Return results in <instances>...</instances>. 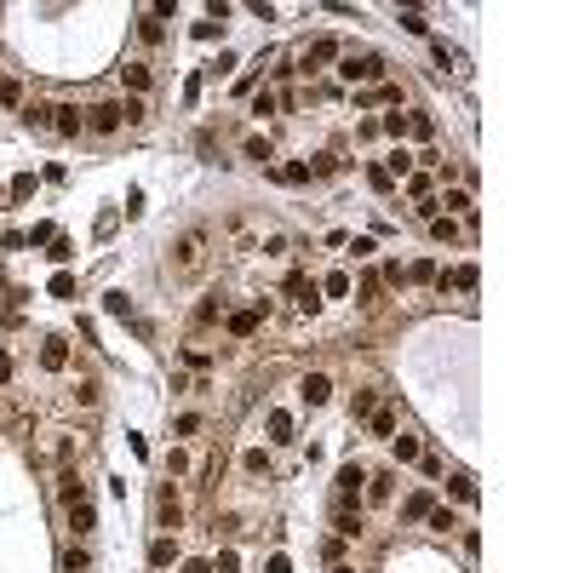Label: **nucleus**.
I'll return each instance as SVG.
<instances>
[{
    "label": "nucleus",
    "mask_w": 573,
    "mask_h": 573,
    "mask_svg": "<svg viewBox=\"0 0 573 573\" xmlns=\"http://www.w3.org/2000/svg\"><path fill=\"white\" fill-rule=\"evenodd\" d=\"M58 499H63V511H69V533L86 539L92 522H98V511H92V499H86V487H81V476H75V470L58 476Z\"/></svg>",
    "instance_id": "nucleus-1"
},
{
    "label": "nucleus",
    "mask_w": 573,
    "mask_h": 573,
    "mask_svg": "<svg viewBox=\"0 0 573 573\" xmlns=\"http://www.w3.org/2000/svg\"><path fill=\"white\" fill-rule=\"evenodd\" d=\"M23 126H29V132L75 138V132H81V115H75V109H63V103H29V109H23Z\"/></svg>",
    "instance_id": "nucleus-2"
},
{
    "label": "nucleus",
    "mask_w": 573,
    "mask_h": 573,
    "mask_svg": "<svg viewBox=\"0 0 573 573\" xmlns=\"http://www.w3.org/2000/svg\"><path fill=\"white\" fill-rule=\"evenodd\" d=\"M121 121H126V126H138V121H143V103H98V109L86 115L92 132H115Z\"/></svg>",
    "instance_id": "nucleus-3"
},
{
    "label": "nucleus",
    "mask_w": 573,
    "mask_h": 573,
    "mask_svg": "<svg viewBox=\"0 0 573 573\" xmlns=\"http://www.w3.org/2000/svg\"><path fill=\"white\" fill-rule=\"evenodd\" d=\"M339 75H344V81L350 86H367V81H378V75H385V58H378V52H350V58H339Z\"/></svg>",
    "instance_id": "nucleus-4"
},
{
    "label": "nucleus",
    "mask_w": 573,
    "mask_h": 573,
    "mask_svg": "<svg viewBox=\"0 0 573 573\" xmlns=\"http://www.w3.org/2000/svg\"><path fill=\"white\" fill-rule=\"evenodd\" d=\"M172 252H178V269H184V276H195V269L206 264V230L178 235V241H172Z\"/></svg>",
    "instance_id": "nucleus-5"
},
{
    "label": "nucleus",
    "mask_w": 573,
    "mask_h": 573,
    "mask_svg": "<svg viewBox=\"0 0 573 573\" xmlns=\"http://www.w3.org/2000/svg\"><path fill=\"white\" fill-rule=\"evenodd\" d=\"M361 482H367V470H361V465H344L339 470V487H332V493H339V511H350V499L361 493Z\"/></svg>",
    "instance_id": "nucleus-6"
},
{
    "label": "nucleus",
    "mask_w": 573,
    "mask_h": 573,
    "mask_svg": "<svg viewBox=\"0 0 573 573\" xmlns=\"http://www.w3.org/2000/svg\"><path fill=\"white\" fill-rule=\"evenodd\" d=\"M286 298H293L298 310H315V304H321V293H315L310 276H286Z\"/></svg>",
    "instance_id": "nucleus-7"
},
{
    "label": "nucleus",
    "mask_w": 573,
    "mask_h": 573,
    "mask_svg": "<svg viewBox=\"0 0 573 573\" xmlns=\"http://www.w3.org/2000/svg\"><path fill=\"white\" fill-rule=\"evenodd\" d=\"M155 522H161L167 533L178 528V493H172V487H155Z\"/></svg>",
    "instance_id": "nucleus-8"
},
{
    "label": "nucleus",
    "mask_w": 573,
    "mask_h": 573,
    "mask_svg": "<svg viewBox=\"0 0 573 573\" xmlns=\"http://www.w3.org/2000/svg\"><path fill=\"white\" fill-rule=\"evenodd\" d=\"M40 367L46 373H63V367H69V344H63V339H46L40 344Z\"/></svg>",
    "instance_id": "nucleus-9"
},
{
    "label": "nucleus",
    "mask_w": 573,
    "mask_h": 573,
    "mask_svg": "<svg viewBox=\"0 0 573 573\" xmlns=\"http://www.w3.org/2000/svg\"><path fill=\"white\" fill-rule=\"evenodd\" d=\"M258 321H264V304H258V310H235V315H230V332H235V339H252Z\"/></svg>",
    "instance_id": "nucleus-10"
},
{
    "label": "nucleus",
    "mask_w": 573,
    "mask_h": 573,
    "mask_svg": "<svg viewBox=\"0 0 573 573\" xmlns=\"http://www.w3.org/2000/svg\"><path fill=\"white\" fill-rule=\"evenodd\" d=\"M298 390H304V402H310V407H321L327 395H332V378H327V373H310V378H304Z\"/></svg>",
    "instance_id": "nucleus-11"
},
{
    "label": "nucleus",
    "mask_w": 573,
    "mask_h": 573,
    "mask_svg": "<svg viewBox=\"0 0 573 573\" xmlns=\"http://www.w3.org/2000/svg\"><path fill=\"white\" fill-rule=\"evenodd\" d=\"M332 58H339V40H327V35H321V40L304 52V69H315V63H332Z\"/></svg>",
    "instance_id": "nucleus-12"
},
{
    "label": "nucleus",
    "mask_w": 573,
    "mask_h": 573,
    "mask_svg": "<svg viewBox=\"0 0 573 573\" xmlns=\"http://www.w3.org/2000/svg\"><path fill=\"white\" fill-rule=\"evenodd\" d=\"M63 573H92V556H86V545H69V550H63Z\"/></svg>",
    "instance_id": "nucleus-13"
},
{
    "label": "nucleus",
    "mask_w": 573,
    "mask_h": 573,
    "mask_svg": "<svg viewBox=\"0 0 573 573\" xmlns=\"http://www.w3.org/2000/svg\"><path fill=\"white\" fill-rule=\"evenodd\" d=\"M149 562L155 568H172V562H178V545H172V539H155V545H149Z\"/></svg>",
    "instance_id": "nucleus-14"
},
{
    "label": "nucleus",
    "mask_w": 573,
    "mask_h": 573,
    "mask_svg": "<svg viewBox=\"0 0 573 573\" xmlns=\"http://www.w3.org/2000/svg\"><path fill=\"white\" fill-rule=\"evenodd\" d=\"M276 178L298 189V184H310V167H304V161H286V167H276Z\"/></svg>",
    "instance_id": "nucleus-15"
},
{
    "label": "nucleus",
    "mask_w": 573,
    "mask_h": 573,
    "mask_svg": "<svg viewBox=\"0 0 573 573\" xmlns=\"http://www.w3.org/2000/svg\"><path fill=\"white\" fill-rule=\"evenodd\" d=\"M46 247H52V252H46V258H52V264H69V258H75V241H69V235H52V241H46Z\"/></svg>",
    "instance_id": "nucleus-16"
},
{
    "label": "nucleus",
    "mask_w": 573,
    "mask_h": 573,
    "mask_svg": "<svg viewBox=\"0 0 573 573\" xmlns=\"http://www.w3.org/2000/svg\"><path fill=\"white\" fill-rule=\"evenodd\" d=\"M269 441H293V419L286 413H269Z\"/></svg>",
    "instance_id": "nucleus-17"
},
{
    "label": "nucleus",
    "mask_w": 573,
    "mask_h": 573,
    "mask_svg": "<svg viewBox=\"0 0 573 573\" xmlns=\"http://www.w3.org/2000/svg\"><path fill=\"white\" fill-rule=\"evenodd\" d=\"M121 81L132 86V92H143V86H149V69H143V63H126V69H121Z\"/></svg>",
    "instance_id": "nucleus-18"
},
{
    "label": "nucleus",
    "mask_w": 573,
    "mask_h": 573,
    "mask_svg": "<svg viewBox=\"0 0 573 573\" xmlns=\"http://www.w3.org/2000/svg\"><path fill=\"white\" fill-rule=\"evenodd\" d=\"M103 310H109V315H121V321H132V298H126V293H109V298H103Z\"/></svg>",
    "instance_id": "nucleus-19"
},
{
    "label": "nucleus",
    "mask_w": 573,
    "mask_h": 573,
    "mask_svg": "<svg viewBox=\"0 0 573 573\" xmlns=\"http://www.w3.org/2000/svg\"><path fill=\"white\" fill-rule=\"evenodd\" d=\"M430 511H436V504H430V493H413V499H407V522H424Z\"/></svg>",
    "instance_id": "nucleus-20"
},
{
    "label": "nucleus",
    "mask_w": 573,
    "mask_h": 573,
    "mask_svg": "<svg viewBox=\"0 0 573 573\" xmlns=\"http://www.w3.org/2000/svg\"><path fill=\"white\" fill-rule=\"evenodd\" d=\"M138 35H143V40H149V46H155V40H161V35H167V29H161V18H155V12H143V23H138Z\"/></svg>",
    "instance_id": "nucleus-21"
},
{
    "label": "nucleus",
    "mask_w": 573,
    "mask_h": 573,
    "mask_svg": "<svg viewBox=\"0 0 573 573\" xmlns=\"http://www.w3.org/2000/svg\"><path fill=\"white\" fill-rule=\"evenodd\" d=\"M35 195V172H18V178H12V201H29Z\"/></svg>",
    "instance_id": "nucleus-22"
},
{
    "label": "nucleus",
    "mask_w": 573,
    "mask_h": 573,
    "mask_svg": "<svg viewBox=\"0 0 573 573\" xmlns=\"http://www.w3.org/2000/svg\"><path fill=\"white\" fill-rule=\"evenodd\" d=\"M430 235H436V241H453V235H459V224H453V218H441V212H436V218H430Z\"/></svg>",
    "instance_id": "nucleus-23"
},
{
    "label": "nucleus",
    "mask_w": 573,
    "mask_h": 573,
    "mask_svg": "<svg viewBox=\"0 0 573 573\" xmlns=\"http://www.w3.org/2000/svg\"><path fill=\"white\" fill-rule=\"evenodd\" d=\"M390 448H395L402 465H407V459H419V441H413V436H390Z\"/></svg>",
    "instance_id": "nucleus-24"
},
{
    "label": "nucleus",
    "mask_w": 573,
    "mask_h": 573,
    "mask_svg": "<svg viewBox=\"0 0 573 573\" xmlns=\"http://www.w3.org/2000/svg\"><path fill=\"white\" fill-rule=\"evenodd\" d=\"M46 293H52V298H75L81 286H75V276H52V286H46Z\"/></svg>",
    "instance_id": "nucleus-25"
},
{
    "label": "nucleus",
    "mask_w": 573,
    "mask_h": 573,
    "mask_svg": "<svg viewBox=\"0 0 573 573\" xmlns=\"http://www.w3.org/2000/svg\"><path fill=\"white\" fill-rule=\"evenodd\" d=\"M407 132L413 138H436V121H430V115H407Z\"/></svg>",
    "instance_id": "nucleus-26"
},
{
    "label": "nucleus",
    "mask_w": 573,
    "mask_h": 573,
    "mask_svg": "<svg viewBox=\"0 0 573 573\" xmlns=\"http://www.w3.org/2000/svg\"><path fill=\"white\" fill-rule=\"evenodd\" d=\"M321 286H327V298H344V293H350V276H344V269H332Z\"/></svg>",
    "instance_id": "nucleus-27"
},
{
    "label": "nucleus",
    "mask_w": 573,
    "mask_h": 573,
    "mask_svg": "<svg viewBox=\"0 0 573 573\" xmlns=\"http://www.w3.org/2000/svg\"><path fill=\"white\" fill-rule=\"evenodd\" d=\"M327 172H339V155H315L310 161V178H327Z\"/></svg>",
    "instance_id": "nucleus-28"
},
{
    "label": "nucleus",
    "mask_w": 573,
    "mask_h": 573,
    "mask_svg": "<svg viewBox=\"0 0 573 573\" xmlns=\"http://www.w3.org/2000/svg\"><path fill=\"white\" fill-rule=\"evenodd\" d=\"M247 161H258V167L269 161V138H247Z\"/></svg>",
    "instance_id": "nucleus-29"
},
{
    "label": "nucleus",
    "mask_w": 573,
    "mask_h": 573,
    "mask_svg": "<svg viewBox=\"0 0 573 573\" xmlns=\"http://www.w3.org/2000/svg\"><path fill=\"white\" fill-rule=\"evenodd\" d=\"M436 206H448V212H470V195H465V189H448V201H436Z\"/></svg>",
    "instance_id": "nucleus-30"
},
{
    "label": "nucleus",
    "mask_w": 573,
    "mask_h": 573,
    "mask_svg": "<svg viewBox=\"0 0 573 573\" xmlns=\"http://www.w3.org/2000/svg\"><path fill=\"white\" fill-rule=\"evenodd\" d=\"M350 413H356V419H373V413H378V402H373V390H361V395H356V407H350Z\"/></svg>",
    "instance_id": "nucleus-31"
},
{
    "label": "nucleus",
    "mask_w": 573,
    "mask_h": 573,
    "mask_svg": "<svg viewBox=\"0 0 573 573\" xmlns=\"http://www.w3.org/2000/svg\"><path fill=\"white\" fill-rule=\"evenodd\" d=\"M402 29H407V35H424L430 23H424V12H413V6H407V12H402Z\"/></svg>",
    "instance_id": "nucleus-32"
},
{
    "label": "nucleus",
    "mask_w": 573,
    "mask_h": 573,
    "mask_svg": "<svg viewBox=\"0 0 573 573\" xmlns=\"http://www.w3.org/2000/svg\"><path fill=\"white\" fill-rule=\"evenodd\" d=\"M453 499H465V504H476V482H470V476H453Z\"/></svg>",
    "instance_id": "nucleus-33"
},
{
    "label": "nucleus",
    "mask_w": 573,
    "mask_h": 573,
    "mask_svg": "<svg viewBox=\"0 0 573 573\" xmlns=\"http://www.w3.org/2000/svg\"><path fill=\"white\" fill-rule=\"evenodd\" d=\"M407 167H413V155H407V149H395L390 161H385V172H390V178H395V172H402V178H407Z\"/></svg>",
    "instance_id": "nucleus-34"
},
{
    "label": "nucleus",
    "mask_w": 573,
    "mask_h": 573,
    "mask_svg": "<svg viewBox=\"0 0 573 573\" xmlns=\"http://www.w3.org/2000/svg\"><path fill=\"white\" fill-rule=\"evenodd\" d=\"M218 35H224V23H218V18H206V23H195V40H218Z\"/></svg>",
    "instance_id": "nucleus-35"
},
{
    "label": "nucleus",
    "mask_w": 573,
    "mask_h": 573,
    "mask_svg": "<svg viewBox=\"0 0 573 573\" xmlns=\"http://www.w3.org/2000/svg\"><path fill=\"white\" fill-rule=\"evenodd\" d=\"M407 281H436V264H430V258H419V264L407 269Z\"/></svg>",
    "instance_id": "nucleus-36"
},
{
    "label": "nucleus",
    "mask_w": 573,
    "mask_h": 573,
    "mask_svg": "<svg viewBox=\"0 0 573 573\" xmlns=\"http://www.w3.org/2000/svg\"><path fill=\"white\" fill-rule=\"evenodd\" d=\"M407 195L413 201H430V178H424V172H419V178H407Z\"/></svg>",
    "instance_id": "nucleus-37"
},
{
    "label": "nucleus",
    "mask_w": 573,
    "mask_h": 573,
    "mask_svg": "<svg viewBox=\"0 0 573 573\" xmlns=\"http://www.w3.org/2000/svg\"><path fill=\"white\" fill-rule=\"evenodd\" d=\"M356 533H361V522L350 516V511H339V539H356Z\"/></svg>",
    "instance_id": "nucleus-38"
},
{
    "label": "nucleus",
    "mask_w": 573,
    "mask_h": 573,
    "mask_svg": "<svg viewBox=\"0 0 573 573\" xmlns=\"http://www.w3.org/2000/svg\"><path fill=\"white\" fill-rule=\"evenodd\" d=\"M252 115H276V92H258V98H252Z\"/></svg>",
    "instance_id": "nucleus-39"
},
{
    "label": "nucleus",
    "mask_w": 573,
    "mask_h": 573,
    "mask_svg": "<svg viewBox=\"0 0 573 573\" xmlns=\"http://www.w3.org/2000/svg\"><path fill=\"white\" fill-rule=\"evenodd\" d=\"M0 103H23V86L18 81H0Z\"/></svg>",
    "instance_id": "nucleus-40"
},
{
    "label": "nucleus",
    "mask_w": 573,
    "mask_h": 573,
    "mask_svg": "<svg viewBox=\"0 0 573 573\" xmlns=\"http://www.w3.org/2000/svg\"><path fill=\"white\" fill-rule=\"evenodd\" d=\"M373 436H395V419H390V413H373Z\"/></svg>",
    "instance_id": "nucleus-41"
},
{
    "label": "nucleus",
    "mask_w": 573,
    "mask_h": 573,
    "mask_svg": "<svg viewBox=\"0 0 573 573\" xmlns=\"http://www.w3.org/2000/svg\"><path fill=\"white\" fill-rule=\"evenodd\" d=\"M385 132H390V138H402V132H407V115H402V109H395V115H385Z\"/></svg>",
    "instance_id": "nucleus-42"
},
{
    "label": "nucleus",
    "mask_w": 573,
    "mask_h": 573,
    "mask_svg": "<svg viewBox=\"0 0 573 573\" xmlns=\"http://www.w3.org/2000/svg\"><path fill=\"white\" fill-rule=\"evenodd\" d=\"M235 568H241V556H235V550H224V556L212 562V573H235Z\"/></svg>",
    "instance_id": "nucleus-43"
},
{
    "label": "nucleus",
    "mask_w": 573,
    "mask_h": 573,
    "mask_svg": "<svg viewBox=\"0 0 573 573\" xmlns=\"http://www.w3.org/2000/svg\"><path fill=\"white\" fill-rule=\"evenodd\" d=\"M367 184H373V189H390L395 178H390V172H385V167H367Z\"/></svg>",
    "instance_id": "nucleus-44"
},
{
    "label": "nucleus",
    "mask_w": 573,
    "mask_h": 573,
    "mask_svg": "<svg viewBox=\"0 0 573 573\" xmlns=\"http://www.w3.org/2000/svg\"><path fill=\"white\" fill-rule=\"evenodd\" d=\"M264 573H293V562H286V556H269V562H264Z\"/></svg>",
    "instance_id": "nucleus-45"
},
{
    "label": "nucleus",
    "mask_w": 573,
    "mask_h": 573,
    "mask_svg": "<svg viewBox=\"0 0 573 573\" xmlns=\"http://www.w3.org/2000/svg\"><path fill=\"white\" fill-rule=\"evenodd\" d=\"M6 378H12V356L0 350V390H6Z\"/></svg>",
    "instance_id": "nucleus-46"
},
{
    "label": "nucleus",
    "mask_w": 573,
    "mask_h": 573,
    "mask_svg": "<svg viewBox=\"0 0 573 573\" xmlns=\"http://www.w3.org/2000/svg\"><path fill=\"white\" fill-rule=\"evenodd\" d=\"M184 573H212V562H189V568H184Z\"/></svg>",
    "instance_id": "nucleus-47"
},
{
    "label": "nucleus",
    "mask_w": 573,
    "mask_h": 573,
    "mask_svg": "<svg viewBox=\"0 0 573 573\" xmlns=\"http://www.w3.org/2000/svg\"><path fill=\"white\" fill-rule=\"evenodd\" d=\"M332 573H356V568H344V562H332Z\"/></svg>",
    "instance_id": "nucleus-48"
}]
</instances>
